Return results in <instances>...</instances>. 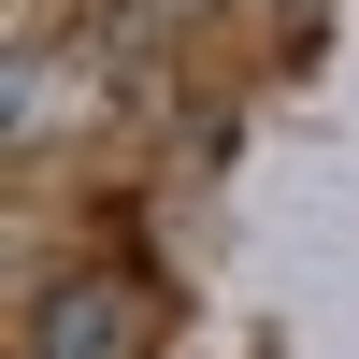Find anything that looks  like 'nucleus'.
Segmentation results:
<instances>
[{"label":"nucleus","mask_w":359,"mask_h":359,"mask_svg":"<svg viewBox=\"0 0 359 359\" xmlns=\"http://www.w3.org/2000/svg\"><path fill=\"white\" fill-rule=\"evenodd\" d=\"M130 331H144V316L115 302V287H57V302H43V359H101V345H130Z\"/></svg>","instance_id":"obj_1"}]
</instances>
